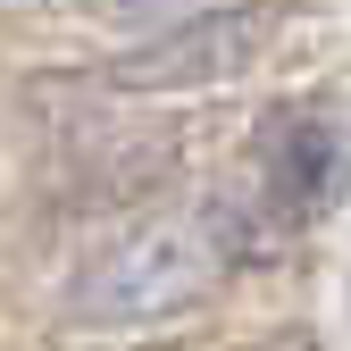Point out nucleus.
<instances>
[{
	"mask_svg": "<svg viewBox=\"0 0 351 351\" xmlns=\"http://www.w3.org/2000/svg\"><path fill=\"white\" fill-rule=\"evenodd\" d=\"M34 9H51V0H0V17H34Z\"/></svg>",
	"mask_w": 351,
	"mask_h": 351,
	"instance_id": "obj_5",
	"label": "nucleus"
},
{
	"mask_svg": "<svg viewBox=\"0 0 351 351\" xmlns=\"http://www.w3.org/2000/svg\"><path fill=\"white\" fill-rule=\"evenodd\" d=\"M234 259H243V234H234L226 209L143 217L117 243H101L93 268L75 276V318L84 326H159L176 310H193Z\"/></svg>",
	"mask_w": 351,
	"mask_h": 351,
	"instance_id": "obj_1",
	"label": "nucleus"
},
{
	"mask_svg": "<svg viewBox=\"0 0 351 351\" xmlns=\"http://www.w3.org/2000/svg\"><path fill=\"white\" fill-rule=\"evenodd\" d=\"M351 201V125L335 109H276L268 134H259V209L268 226L301 234L326 226V217Z\"/></svg>",
	"mask_w": 351,
	"mask_h": 351,
	"instance_id": "obj_3",
	"label": "nucleus"
},
{
	"mask_svg": "<svg viewBox=\"0 0 351 351\" xmlns=\"http://www.w3.org/2000/svg\"><path fill=\"white\" fill-rule=\"evenodd\" d=\"M101 25H125V34H151L167 17H184V9H209V0H84Z\"/></svg>",
	"mask_w": 351,
	"mask_h": 351,
	"instance_id": "obj_4",
	"label": "nucleus"
},
{
	"mask_svg": "<svg viewBox=\"0 0 351 351\" xmlns=\"http://www.w3.org/2000/svg\"><path fill=\"white\" fill-rule=\"evenodd\" d=\"M268 42H276V0H209V9L151 25L134 51H117L101 67V84H117L134 101H193V93L251 75L268 59Z\"/></svg>",
	"mask_w": 351,
	"mask_h": 351,
	"instance_id": "obj_2",
	"label": "nucleus"
}]
</instances>
